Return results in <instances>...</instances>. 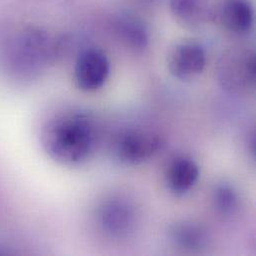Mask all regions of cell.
Returning a JSON list of instances; mask_svg holds the SVG:
<instances>
[{"mask_svg":"<svg viewBox=\"0 0 256 256\" xmlns=\"http://www.w3.org/2000/svg\"><path fill=\"white\" fill-rule=\"evenodd\" d=\"M206 63L204 47L196 42L182 41L168 51L166 65L170 73L176 79L188 81L202 73Z\"/></svg>","mask_w":256,"mask_h":256,"instance_id":"8992f818","label":"cell"},{"mask_svg":"<svg viewBox=\"0 0 256 256\" xmlns=\"http://www.w3.org/2000/svg\"><path fill=\"white\" fill-rule=\"evenodd\" d=\"M98 220L107 236L115 240H126L136 230L138 214L130 202L122 198H112L99 208Z\"/></svg>","mask_w":256,"mask_h":256,"instance_id":"277c9868","label":"cell"},{"mask_svg":"<svg viewBox=\"0 0 256 256\" xmlns=\"http://www.w3.org/2000/svg\"><path fill=\"white\" fill-rule=\"evenodd\" d=\"M200 168L190 156H176L168 164L164 170V182L174 196H184L196 184Z\"/></svg>","mask_w":256,"mask_h":256,"instance_id":"ba28073f","label":"cell"},{"mask_svg":"<svg viewBox=\"0 0 256 256\" xmlns=\"http://www.w3.org/2000/svg\"><path fill=\"white\" fill-rule=\"evenodd\" d=\"M110 74V62L107 55L99 49L82 51L76 60L74 79L77 87L85 92L99 90Z\"/></svg>","mask_w":256,"mask_h":256,"instance_id":"5b68a950","label":"cell"},{"mask_svg":"<svg viewBox=\"0 0 256 256\" xmlns=\"http://www.w3.org/2000/svg\"><path fill=\"white\" fill-rule=\"evenodd\" d=\"M254 8L248 0H220L214 5L212 19L224 30L244 34L254 24Z\"/></svg>","mask_w":256,"mask_h":256,"instance_id":"52a82bcc","label":"cell"},{"mask_svg":"<svg viewBox=\"0 0 256 256\" xmlns=\"http://www.w3.org/2000/svg\"><path fill=\"white\" fill-rule=\"evenodd\" d=\"M220 85L230 94L246 95L256 82V55L248 48H232L222 54L216 67Z\"/></svg>","mask_w":256,"mask_h":256,"instance_id":"7a4b0ae2","label":"cell"},{"mask_svg":"<svg viewBox=\"0 0 256 256\" xmlns=\"http://www.w3.org/2000/svg\"><path fill=\"white\" fill-rule=\"evenodd\" d=\"M41 144L47 154L65 166L86 162L96 144V130L83 113H64L50 119L41 130Z\"/></svg>","mask_w":256,"mask_h":256,"instance_id":"6da1fadb","label":"cell"},{"mask_svg":"<svg viewBox=\"0 0 256 256\" xmlns=\"http://www.w3.org/2000/svg\"><path fill=\"white\" fill-rule=\"evenodd\" d=\"M115 31L121 42L130 49L140 51L146 47L148 36L146 27L132 17H121L115 23Z\"/></svg>","mask_w":256,"mask_h":256,"instance_id":"8fae6325","label":"cell"},{"mask_svg":"<svg viewBox=\"0 0 256 256\" xmlns=\"http://www.w3.org/2000/svg\"><path fill=\"white\" fill-rule=\"evenodd\" d=\"M162 144V136L154 128H128L116 136L113 154L123 164L136 166L152 158Z\"/></svg>","mask_w":256,"mask_h":256,"instance_id":"3957f363","label":"cell"},{"mask_svg":"<svg viewBox=\"0 0 256 256\" xmlns=\"http://www.w3.org/2000/svg\"><path fill=\"white\" fill-rule=\"evenodd\" d=\"M212 200L216 212L224 218L234 216L240 208V196L236 190L226 182L216 186Z\"/></svg>","mask_w":256,"mask_h":256,"instance_id":"7c38bea8","label":"cell"},{"mask_svg":"<svg viewBox=\"0 0 256 256\" xmlns=\"http://www.w3.org/2000/svg\"><path fill=\"white\" fill-rule=\"evenodd\" d=\"M168 234L172 244L186 252H200L208 248L210 242L208 230L192 220L174 222L170 226Z\"/></svg>","mask_w":256,"mask_h":256,"instance_id":"9c48e42d","label":"cell"},{"mask_svg":"<svg viewBox=\"0 0 256 256\" xmlns=\"http://www.w3.org/2000/svg\"><path fill=\"white\" fill-rule=\"evenodd\" d=\"M212 0H170V7L176 21L186 28H200L212 19Z\"/></svg>","mask_w":256,"mask_h":256,"instance_id":"30bf717a","label":"cell"}]
</instances>
